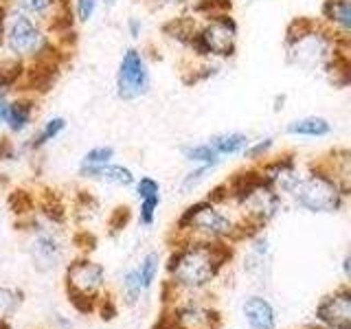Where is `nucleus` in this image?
Here are the masks:
<instances>
[{
	"mask_svg": "<svg viewBox=\"0 0 351 329\" xmlns=\"http://www.w3.org/2000/svg\"><path fill=\"white\" fill-rule=\"evenodd\" d=\"M351 42L338 40L316 18H294L285 27L283 55L292 69L323 77L336 88H347Z\"/></svg>",
	"mask_w": 351,
	"mask_h": 329,
	"instance_id": "1",
	"label": "nucleus"
},
{
	"mask_svg": "<svg viewBox=\"0 0 351 329\" xmlns=\"http://www.w3.org/2000/svg\"><path fill=\"white\" fill-rule=\"evenodd\" d=\"M0 53L33 66L42 62H60V55L66 53V49L42 22L5 5L3 25H0Z\"/></svg>",
	"mask_w": 351,
	"mask_h": 329,
	"instance_id": "2",
	"label": "nucleus"
},
{
	"mask_svg": "<svg viewBox=\"0 0 351 329\" xmlns=\"http://www.w3.org/2000/svg\"><path fill=\"white\" fill-rule=\"evenodd\" d=\"M184 241L186 246H180L169 259V272L184 288H202L230 259V248L224 241Z\"/></svg>",
	"mask_w": 351,
	"mask_h": 329,
	"instance_id": "3",
	"label": "nucleus"
},
{
	"mask_svg": "<svg viewBox=\"0 0 351 329\" xmlns=\"http://www.w3.org/2000/svg\"><path fill=\"white\" fill-rule=\"evenodd\" d=\"M246 226L248 224L244 219H235L228 211H224L222 202H213L208 197L186 206L178 222H176V230L182 235V239L195 241L237 239L246 235Z\"/></svg>",
	"mask_w": 351,
	"mask_h": 329,
	"instance_id": "4",
	"label": "nucleus"
},
{
	"mask_svg": "<svg viewBox=\"0 0 351 329\" xmlns=\"http://www.w3.org/2000/svg\"><path fill=\"white\" fill-rule=\"evenodd\" d=\"M239 25L230 11L197 18V25L186 42V51L195 62H226L237 55Z\"/></svg>",
	"mask_w": 351,
	"mask_h": 329,
	"instance_id": "5",
	"label": "nucleus"
},
{
	"mask_svg": "<svg viewBox=\"0 0 351 329\" xmlns=\"http://www.w3.org/2000/svg\"><path fill=\"white\" fill-rule=\"evenodd\" d=\"M290 195L296 206L307 213H338L345 206L349 191L334 178L323 160H318L301 173Z\"/></svg>",
	"mask_w": 351,
	"mask_h": 329,
	"instance_id": "6",
	"label": "nucleus"
},
{
	"mask_svg": "<svg viewBox=\"0 0 351 329\" xmlns=\"http://www.w3.org/2000/svg\"><path fill=\"white\" fill-rule=\"evenodd\" d=\"M152 90V66L143 49L128 47L114 71V93L119 101L134 103Z\"/></svg>",
	"mask_w": 351,
	"mask_h": 329,
	"instance_id": "7",
	"label": "nucleus"
},
{
	"mask_svg": "<svg viewBox=\"0 0 351 329\" xmlns=\"http://www.w3.org/2000/svg\"><path fill=\"white\" fill-rule=\"evenodd\" d=\"M261 180L266 182L270 189H274L279 195H290L294 184L299 182L301 178V167H299V160L292 151H285L279 154V156H268L263 162L255 164Z\"/></svg>",
	"mask_w": 351,
	"mask_h": 329,
	"instance_id": "8",
	"label": "nucleus"
},
{
	"mask_svg": "<svg viewBox=\"0 0 351 329\" xmlns=\"http://www.w3.org/2000/svg\"><path fill=\"white\" fill-rule=\"evenodd\" d=\"M66 279H69V294H80V296H88V299H95V294L106 281V272L99 263L90 259H80L69 266Z\"/></svg>",
	"mask_w": 351,
	"mask_h": 329,
	"instance_id": "9",
	"label": "nucleus"
},
{
	"mask_svg": "<svg viewBox=\"0 0 351 329\" xmlns=\"http://www.w3.org/2000/svg\"><path fill=\"white\" fill-rule=\"evenodd\" d=\"M38 117V99L29 93H18L11 97L5 130L11 136H22L33 127Z\"/></svg>",
	"mask_w": 351,
	"mask_h": 329,
	"instance_id": "10",
	"label": "nucleus"
},
{
	"mask_svg": "<svg viewBox=\"0 0 351 329\" xmlns=\"http://www.w3.org/2000/svg\"><path fill=\"white\" fill-rule=\"evenodd\" d=\"M316 316L329 329H351V292L340 288L338 292L325 296L318 305Z\"/></svg>",
	"mask_w": 351,
	"mask_h": 329,
	"instance_id": "11",
	"label": "nucleus"
},
{
	"mask_svg": "<svg viewBox=\"0 0 351 329\" xmlns=\"http://www.w3.org/2000/svg\"><path fill=\"white\" fill-rule=\"evenodd\" d=\"M316 20L338 40L351 42V0H323Z\"/></svg>",
	"mask_w": 351,
	"mask_h": 329,
	"instance_id": "12",
	"label": "nucleus"
},
{
	"mask_svg": "<svg viewBox=\"0 0 351 329\" xmlns=\"http://www.w3.org/2000/svg\"><path fill=\"white\" fill-rule=\"evenodd\" d=\"M29 250L40 270H51L62 257V241L51 228H38L33 233Z\"/></svg>",
	"mask_w": 351,
	"mask_h": 329,
	"instance_id": "13",
	"label": "nucleus"
},
{
	"mask_svg": "<svg viewBox=\"0 0 351 329\" xmlns=\"http://www.w3.org/2000/svg\"><path fill=\"white\" fill-rule=\"evenodd\" d=\"M334 132L332 121L321 114H307L285 123V134L294 138H327Z\"/></svg>",
	"mask_w": 351,
	"mask_h": 329,
	"instance_id": "14",
	"label": "nucleus"
},
{
	"mask_svg": "<svg viewBox=\"0 0 351 329\" xmlns=\"http://www.w3.org/2000/svg\"><path fill=\"white\" fill-rule=\"evenodd\" d=\"M66 127H69V121H66V117L58 114V117H49L44 123L36 130V134H33L27 143V149L29 151H40L44 149L47 145H51V143L58 141Z\"/></svg>",
	"mask_w": 351,
	"mask_h": 329,
	"instance_id": "15",
	"label": "nucleus"
},
{
	"mask_svg": "<svg viewBox=\"0 0 351 329\" xmlns=\"http://www.w3.org/2000/svg\"><path fill=\"white\" fill-rule=\"evenodd\" d=\"M206 143L215 149L219 158H233L244 154L246 145L250 143V136L244 134V132H219V134H213Z\"/></svg>",
	"mask_w": 351,
	"mask_h": 329,
	"instance_id": "16",
	"label": "nucleus"
},
{
	"mask_svg": "<svg viewBox=\"0 0 351 329\" xmlns=\"http://www.w3.org/2000/svg\"><path fill=\"white\" fill-rule=\"evenodd\" d=\"M244 316L250 329H274L277 327V318H274L272 305L261 299V296H250L244 303Z\"/></svg>",
	"mask_w": 351,
	"mask_h": 329,
	"instance_id": "17",
	"label": "nucleus"
},
{
	"mask_svg": "<svg viewBox=\"0 0 351 329\" xmlns=\"http://www.w3.org/2000/svg\"><path fill=\"white\" fill-rule=\"evenodd\" d=\"M114 156H117V151H114V147H110V145L90 147L82 156L80 167H77V173H80L82 178H86V180H93L95 173L101 169V167H106L108 162H112Z\"/></svg>",
	"mask_w": 351,
	"mask_h": 329,
	"instance_id": "18",
	"label": "nucleus"
},
{
	"mask_svg": "<svg viewBox=\"0 0 351 329\" xmlns=\"http://www.w3.org/2000/svg\"><path fill=\"white\" fill-rule=\"evenodd\" d=\"M25 77H27V64L0 53V88H5L9 93L14 90L22 93Z\"/></svg>",
	"mask_w": 351,
	"mask_h": 329,
	"instance_id": "19",
	"label": "nucleus"
},
{
	"mask_svg": "<svg viewBox=\"0 0 351 329\" xmlns=\"http://www.w3.org/2000/svg\"><path fill=\"white\" fill-rule=\"evenodd\" d=\"M215 314L204 310V307L189 305L176 316V329H213L215 327Z\"/></svg>",
	"mask_w": 351,
	"mask_h": 329,
	"instance_id": "20",
	"label": "nucleus"
},
{
	"mask_svg": "<svg viewBox=\"0 0 351 329\" xmlns=\"http://www.w3.org/2000/svg\"><path fill=\"white\" fill-rule=\"evenodd\" d=\"M180 151H182V158L186 162L195 164V167H211V169H215L217 164L222 162V158L217 156L215 149L208 145L206 141H202V143H189V145H184Z\"/></svg>",
	"mask_w": 351,
	"mask_h": 329,
	"instance_id": "21",
	"label": "nucleus"
},
{
	"mask_svg": "<svg viewBox=\"0 0 351 329\" xmlns=\"http://www.w3.org/2000/svg\"><path fill=\"white\" fill-rule=\"evenodd\" d=\"M97 182H106V184H112V186H123V189H128V186L134 184L136 180V175L134 171H132L130 167H125V164H121V162H108L106 167H101L97 173H95V178Z\"/></svg>",
	"mask_w": 351,
	"mask_h": 329,
	"instance_id": "22",
	"label": "nucleus"
},
{
	"mask_svg": "<svg viewBox=\"0 0 351 329\" xmlns=\"http://www.w3.org/2000/svg\"><path fill=\"white\" fill-rule=\"evenodd\" d=\"M274 145H277V138L270 136V134L268 136H259V138H250V143L246 145V149H244L241 156H244L252 164H259L268 156H272Z\"/></svg>",
	"mask_w": 351,
	"mask_h": 329,
	"instance_id": "23",
	"label": "nucleus"
},
{
	"mask_svg": "<svg viewBox=\"0 0 351 329\" xmlns=\"http://www.w3.org/2000/svg\"><path fill=\"white\" fill-rule=\"evenodd\" d=\"M101 9V0H71V14L77 25L93 22Z\"/></svg>",
	"mask_w": 351,
	"mask_h": 329,
	"instance_id": "24",
	"label": "nucleus"
},
{
	"mask_svg": "<svg viewBox=\"0 0 351 329\" xmlns=\"http://www.w3.org/2000/svg\"><path fill=\"white\" fill-rule=\"evenodd\" d=\"M158 263H160V255H158V252H147L145 259H143V261H141V266L136 268V270H138V279H141L143 290H147L149 285L154 283V279H156V274H158Z\"/></svg>",
	"mask_w": 351,
	"mask_h": 329,
	"instance_id": "25",
	"label": "nucleus"
},
{
	"mask_svg": "<svg viewBox=\"0 0 351 329\" xmlns=\"http://www.w3.org/2000/svg\"><path fill=\"white\" fill-rule=\"evenodd\" d=\"M211 167H195L193 164V169H189L184 175H182V180H180V189H182V193H191V191H195L197 186H200L208 175H211Z\"/></svg>",
	"mask_w": 351,
	"mask_h": 329,
	"instance_id": "26",
	"label": "nucleus"
},
{
	"mask_svg": "<svg viewBox=\"0 0 351 329\" xmlns=\"http://www.w3.org/2000/svg\"><path fill=\"white\" fill-rule=\"evenodd\" d=\"M138 219L143 226H152L154 219H156V213H158V206H160V193L156 195H149V197H143L138 200Z\"/></svg>",
	"mask_w": 351,
	"mask_h": 329,
	"instance_id": "27",
	"label": "nucleus"
},
{
	"mask_svg": "<svg viewBox=\"0 0 351 329\" xmlns=\"http://www.w3.org/2000/svg\"><path fill=\"white\" fill-rule=\"evenodd\" d=\"M134 193H136V200H143V197H149V195H156L160 193V184L156 178L152 175H141V178L134 180Z\"/></svg>",
	"mask_w": 351,
	"mask_h": 329,
	"instance_id": "28",
	"label": "nucleus"
},
{
	"mask_svg": "<svg viewBox=\"0 0 351 329\" xmlns=\"http://www.w3.org/2000/svg\"><path fill=\"white\" fill-rule=\"evenodd\" d=\"M123 285H125V292H128V301L134 303L138 299L141 290H143L141 279H138V270H128L125 277H123Z\"/></svg>",
	"mask_w": 351,
	"mask_h": 329,
	"instance_id": "29",
	"label": "nucleus"
},
{
	"mask_svg": "<svg viewBox=\"0 0 351 329\" xmlns=\"http://www.w3.org/2000/svg\"><path fill=\"white\" fill-rule=\"evenodd\" d=\"M16 305H18V294L9 288H0V321H5V316L14 312Z\"/></svg>",
	"mask_w": 351,
	"mask_h": 329,
	"instance_id": "30",
	"label": "nucleus"
},
{
	"mask_svg": "<svg viewBox=\"0 0 351 329\" xmlns=\"http://www.w3.org/2000/svg\"><path fill=\"white\" fill-rule=\"evenodd\" d=\"M125 31H128V36L132 40H141L143 33H145V22H143L138 16H130L125 20Z\"/></svg>",
	"mask_w": 351,
	"mask_h": 329,
	"instance_id": "31",
	"label": "nucleus"
},
{
	"mask_svg": "<svg viewBox=\"0 0 351 329\" xmlns=\"http://www.w3.org/2000/svg\"><path fill=\"white\" fill-rule=\"evenodd\" d=\"M11 97H14V93H9V90H5V88H0V130H5Z\"/></svg>",
	"mask_w": 351,
	"mask_h": 329,
	"instance_id": "32",
	"label": "nucleus"
},
{
	"mask_svg": "<svg viewBox=\"0 0 351 329\" xmlns=\"http://www.w3.org/2000/svg\"><path fill=\"white\" fill-rule=\"evenodd\" d=\"M154 3H158L160 7L176 9V11H186L193 5V0H154Z\"/></svg>",
	"mask_w": 351,
	"mask_h": 329,
	"instance_id": "33",
	"label": "nucleus"
},
{
	"mask_svg": "<svg viewBox=\"0 0 351 329\" xmlns=\"http://www.w3.org/2000/svg\"><path fill=\"white\" fill-rule=\"evenodd\" d=\"M117 5H119V0H101V7H106V9H112Z\"/></svg>",
	"mask_w": 351,
	"mask_h": 329,
	"instance_id": "34",
	"label": "nucleus"
},
{
	"mask_svg": "<svg viewBox=\"0 0 351 329\" xmlns=\"http://www.w3.org/2000/svg\"><path fill=\"white\" fill-rule=\"evenodd\" d=\"M283 103H285V97L283 95L277 97V106H274V110H277V112H279V110H283Z\"/></svg>",
	"mask_w": 351,
	"mask_h": 329,
	"instance_id": "35",
	"label": "nucleus"
},
{
	"mask_svg": "<svg viewBox=\"0 0 351 329\" xmlns=\"http://www.w3.org/2000/svg\"><path fill=\"white\" fill-rule=\"evenodd\" d=\"M343 268H345V274H349V257H345V261H343Z\"/></svg>",
	"mask_w": 351,
	"mask_h": 329,
	"instance_id": "36",
	"label": "nucleus"
},
{
	"mask_svg": "<svg viewBox=\"0 0 351 329\" xmlns=\"http://www.w3.org/2000/svg\"><path fill=\"white\" fill-rule=\"evenodd\" d=\"M0 329H11V327H9V325H7L5 321H0Z\"/></svg>",
	"mask_w": 351,
	"mask_h": 329,
	"instance_id": "37",
	"label": "nucleus"
}]
</instances>
